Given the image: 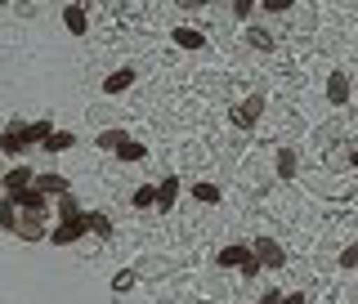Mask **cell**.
<instances>
[{"label":"cell","instance_id":"10","mask_svg":"<svg viewBox=\"0 0 358 304\" xmlns=\"http://www.w3.org/2000/svg\"><path fill=\"white\" fill-rule=\"evenodd\" d=\"M327 99H331L336 108L350 103V76H345V72H331V81H327Z\"/></svg>","mask_w":358,"mask_h":304},{"label":"cell","instance_id":"29","mask_svg":"<svg viewBox=\"0 0 358 304\" xmlns=\"http://www.w3.org/2000/svg\"><path fill=\"white\" fill-rule=\"evenodd\" d=\"M260 304H282V296H278V291H264V300Z\"/></svg>","mask_w":358,"mask_h":304},{"label":"cell","instance_id":"28","mask_svg":"<svg viewBox=\"0 0 358 304\" xmlns=\"http://www.w3.org/2000/svg\"><path fill=\"white\" fill-rule=\"evenodd\" d=\"M233 14H238V18H251V0H233Z\"/></svg>","mask_w":358,"mask_h":304},{"label":"cell","instance_id":"16","mask_svg":"<svg viewBox=\"0 0 358 304\" xmlns=\"http://www.w3.org/2000/svg\"><path fill=\"white\" fill-rule=\"evenodd\" d=\"M117 161H148V148H143V143H134V139H126L117 148Z\"/></svg>","mask_w":358,"mask_h":304},{"label":"cell","instance_id":"9","mask_svg":"<svg viewBox=\"0 0 358 304\" xmlns=\"http://www.w3.org/2000/svg\"><path fill=\"white\" fill-rule=\"evenodd\" d=\"M14 233H18L22 242H41V238H45V229H41V215H27V210H22V215H18V229H14Z\"/></svg>","mask_w":358,"mask_h":304},{"label":"cell","instance_id":"25","mask_svg":"<svg viewBox=\"0 0 358 304\" xmlns=\"http://www.w3.org/2000/svg\"><path fill=\"white\" fill-rule=\"evenodd\" d=\"M130 287H134V273H117V277H112V291H117V296L130 291Z\"/></svg>","mask_w":358,"mask_h":304},{"label":"cell","instance_id":"12","mask_svg":"<svg viewBox=\"0 0 358 304\" xmlns=\"http://www.w3.org/2000/svg\"><path fill=\"white\" fill-rule=\"evenodd\" d=\"M175 197H179V179L171 175V179H162V184H157V210H171Z\"/></svg>","mask_w":358,"mask_h":304},{"label":"cell","instance_id":"26","mask_svg":"<svg viewBox=\"0 0 358 304\" xmlns=\"http://www.w3.org/2000/svg\"><path fill=\"white\" fill-rule=\"evenodd\" d=\"M341 268H358V246H350V251H341Z\"/></svg>","mask_w":358,"mask_h":304},{"label":"cell","instance_id":"24","mask_svg":"<svg viewBox=\"0 0 358 304\" xmlns=\"http://www.w3.org/2000/svg\"><path fill=\"white\" fill-rule=\"evenodd\" d=\"M59 210H63V219H81V206H76V197H72V193L59 201Z\"/></svg>","mask_w":358,"mask_h":304},{"label":"cell","instance_id":"1","mask_svg":"<svg viewBox=\"0 0 358 304\" xmlns=\"http://www.w3.org/2000/svg\"><path fill=\"white\" fill-rule=\"evenodd\" d=\"M50 134H54V121H36V126H9L5 134H0V152L18 157V152H27L31 143H45Z\"/></svg>","mask_w":358,"mask_h":304},{"label":"cell","instance_id":"27","mask_svg":"<svg viewBox=\"0 0 358 304\" xmlns=\"http://www.w3.org/2000/svg\"><path fill=\"white\" fill-rule=\"evenodd\" d=\"M264 9H268V14H287L291 0H264Z\"/></svg>","mask_w":358,"mask_h":304},{"label":"cell","instance_id":"31","mask_svg":"<svg viewBox=\"0 0 358 304\" xmlns=\"http://www.w3.org/2000/svg\"><path fill=\"white\" fill-rule=\"evenodd\" d=\"M350 161H354V166H358V152H354V157H350Z\"/></svg>","mask_w":358,"mask_h":304},{"label":"cell","instance_id":"13","mask_svg":"<svg viewBox=\"0 0 358 304\" xmlns=\"http://www.w3.org/2000/svg\"><path fill=\"white\" fill-rule=\"evenodd\" d=\"M130 85H134V67H121V72H112L108 81H103V89H108V94H126Z\"/></svg>","mask_w":358,"mask_h":304},{"label":"cell","instance_id":"3","mask_svg":"<svg viewBox=\"0 0 358 304\" xmlns=\"http://www.w3.org/2000/svg\"><path fill=\"white\" fill-rule=\"evenodd\" d=\"M260 112H264V94H251V99H242V103L229 108V121L238 130H251L255 121H260Z\"/></svg>","mask_w":358,"mask_h":304},{"label":"cell","instance_id":"5","mask_svg":"<svg viewBox=\"0 0 358 304\" xmlns=\"http://www.w3.org/2000/svg\"><path fill=\"white\" fill-rule=\"evenodd\" d=\"M85 233H90V224H85V215H81V219H63V224H59V229H54V233H50V242H54V246H67V242H76V238H85Z\"/></svg>","mask_w":358,"mask_h":304},{"label":"cell","instance_id":"19","mask_svg":"<svg viewBox=\"0 0 358 304\" xmlns=\"http://www.w3.org/2000/svg\"><path fill=\"white\" fill-rule=\"evenodd\" d=\"M126 139H130L126 130H103V134H99L94 143H99V148H103V152H117V148H121V143H126Z\"/></svg>","mask_w":358,"mask_h":304},{"label":"cell","instance_id":"4","mask_svg":"<svg viewBox=\"0 0 358 304\" xmlns=\"http://www.w3.org/2000/svg\"><path fill=\"white\" fill-rule=\"evenodd\" d=\"M251 251H255V260H260L264 268H282V264H287V251H282V246H278L273 238H260V242L251 246Z\"/></svg>","mask_w":358,"mask_h":304},{"label":"cell","instance_id":"17","mask_svg":"<svg viewBox=\"0 0 358 304\" xmlns=\"http://www.w3.org/2000/svg\"><path fill=\"white\" fill-rule=\"evenodd\" d=\"M85 224H90V233H94V238H112V215H103V210L85 215Z\"/></svg>","mask_w":358,"mask_h":304},{"label":"cell","instance_id":"22","mask_svg":"<svg viewBox=\"0 0 358 304\" xmlns=\"http://www.w3.org/2000/svg\"><path fill=\"white\" fill-rule=\"evenodd\" d=\"M193 197L201 201V206H215V201H220V188H215V184H197Z\"/></svg>","mask_w":358,"mask_h":304},{"label":"cell","instance_id":"2","mask_svg":"<svg viewBox=\"0 0 358 304\" xmlns=\"http://www.w3.org/2000/svg\"><path fill=\"white\" fill-rule=\"evenodd\" d=\"M215 264L220 268H242V273H260V260H255V251H251V246H246V242H238V246H224V251L215 255Z\"/></svg>","mask_w":358,"mask_h":304},{"label":"cell","instance_id":"8","mask_svg":"<svg viewBox=\"0 0 358 304\" xmlns=\"http://www.w3.org/2000/svg\"><path fill=\"white\" fill-rule=\"evenodd\" d=\"M31 179H36V175H31V166H14V171L5 175V197H14V193H22V188H27Z\"/></svg>","mask_w":358,"mask_h":304},{"label":"cell","instance_id":"23","mask_svg":"<svg viewBox=\"0 0 358 304\" xmlns=\"http://www.w3.org/2000/svg\"><path fill=\"white\" fill-rule=\"evenodd\" d=\"M130 201H134L139 210H143V206H157V188H148V184H143V188H134V197H130Z\"/></svg>","mask_w":358,"mask_h":304},{"label":"cell","instance_id":"18","mask_svg":"<svg viewBox=\"0 0 358 304\" xmlns=\"http://www.w3.org/2000/svg\"><path fill=\"white\" fill-rule=\"evenodd\" d=\"M0 229H9V233L18 229V206H14V197H0Z\"/></svg>","mask_w":358,"mask_h":304},{"label":"cell","instance_id":"30","mask_svg":"<svg viewBox=\"0 0 358 304\" xmlns=\"http://www.w3.org/2000/svg\"><path fill=\"white\" fill-rule=\"evenodd\" d=\"M282 304H305V296H300V291H291V296H282Z\"/></svg>","mask_w":358,"mask_h":304},{"label":"cell","instance_id":"6","mask_svg":"<svg viewBox=\"0 0 358 304\" xmlns=\"http://www.w3.org/2000/svg\"><path fill=\"white\" fill-rule=\"evenodd\" d=\"M14 206H18V210H27V215H45V197H41L31 184L22 188V193H14Z\"/></svg>","mask_w":358,"mask_h":304},{"label":"cell","instance_id":"20","mask_svg":"<svg viewBox=\"0 0 358 304\" xmlns=\"http://www.w3.org/2000/svg\"><path fill=\"white\" fill-rule=\"evenodd\" d=\"M246 41H251V45H255V50H264V54H273V36H268V31H264V27H251V31H246Z\"/></svg>","mask_w":358,"mask_h":304},{"label":"cell","instance_id":"15","mask_svg":"<svg viewBox=\"0 0 358 304\" xmlns=\"http://www.w3.org/2000/svg\"><path fill=\"white\" fill-rule=\"evenodd\" d=\"M273 161H278V175H282V179H291V175L300 171V157L291 152V148H278V157H273Z\"/></svg>","mask_w":358,"mask_h":304},{"label":"cell","instance_id":"14","mask_svg":"<svg viewBox=\"0 0 358 304\" xmlns=\"http://www.w3.org/2000/svg\"><path fill=\"white\" fill-rule=\"evenodd\" d=\"M175 45H179V50H201L206 36H201L197 27H175Z\"/></svg>","mask_w":358,"mask_h":304},{"label":"cell","instance_id":"7","mask_svg":"<svg viewBox=\"0 0 358 304\" xmlns=\"http://www.w3.org/2000/svg\"><path fill=\"white\" fill-rule=\"evenodd\" d=\"M31 188H36V193L45 197V193H72V184H67V179L63 175H36V179H31Z\"/></svg>","mask_w":358,"mask_h":304},{"label":"cell","instance_id":"11","mask_svg":"<svg viewBox=\"0 0 358 304\" xmlns=\"http://www.w3.org/2000/svg\"><path fill=\"white\" fill-rule=\"evenodd\" d=\"M63 27L72 31V36H81V31L90 27V18H85V5H67V9H63Z\"/></svg>","mask_w":358,"mask_h":304},{"label":"cell","instance_id":"21","mask_svg":"<svg viewBox=\"0 0 358 304\" xmlns=\"http://www.w3.org/2000/svg\"><path fill=\"white\" fill-rule=\"evenodd\" d=\"M45 148H50V152H67V148H72V134H67V130H54L50 139H45Z\"/></svg>","mask_w":358,"mask_h":304}]
</instances>
